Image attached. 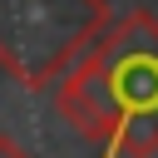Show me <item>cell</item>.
<instances>
[{"mask_svg":"<svg viewBox=\"0 0 158 158\" xmlns=\"http://www.w3.org/2000/svg\"><path fill=\"white\" fill-rule=\"evenodd\" d=\"M109 20V0H0V69L44 94L99 44Z\"/></svg>","mask_w":158,"mask_h":158,"instance_id":"6da1fadb","label":"cell"},{"mask_svg":"<svg viewBox=\"0 0 158 158\" xmlns=\"http://www.w3.org/2000/svg\"><path fill=\"white\" fill-rule=\"evenodd\" d=\"M89 54L99 59L109 104L118 114L114 158H153L158 153V20L148 10H128L109 20V30Z\"/></svg>","mask_w":158,"mask_h":158,"instance_id":"7a4b0ae2","label":"cell"},{"mask_svg":"<svg viewBox=\"0 0 158 158\" xmlns=\"http://www.w3.org/2000/svg\"><path fill=\"white\" fill-rule=\"evenodd\" d=\"M0 158H35V153H30L25 143H15L10 133H0Z\"/></svg>","mask_w":158,"mask_h":158,"instance_id":"3957f363","label":"cell"}]
</instances>
